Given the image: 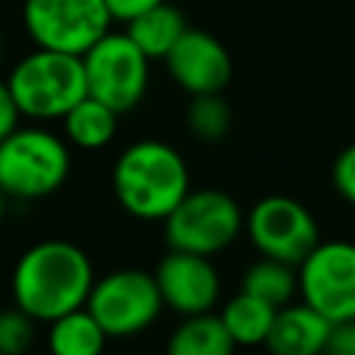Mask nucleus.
Instances as JSON below:
<instances>
[{"instance_id":"nucleus-10","label":"nucleus","mask_w":355,"mask_h":355,"mask_svg":"<svg viewBox=\"0 0 355 355\" xmlns=\"http://www.w3.org/2000/svg\"><path fill=\"white\" fill-rule=\"evenodd\" d=\"M244 233L261 255L291 266L319 244V225L313 214L300 200L283 194L258 200L244 216Z\"/></svg>"},{"instance_id":"nucleus-7","label":"nucleus","mask_w":355,"mask_h":355,"mask_svg":"<svg viewBox=\"0 0 355 355\" xmlns=\"http://www.w3.org/2000/svg\"><path fill=\"white\" fill-rule=\"evenodd\" d=\"M86 308L108 338H130L158 319L164 300L150 272L116 269L92 283Z\"/></svg>"},{"instance_id":"nucleus-14","label":"nucleus","mask_w":355,"mask_h":355,"mask_svg":"<svg viewBox=\"0 0 355 355\" xmlns=\"http://www.w3.org/2000/svg\"><path fill=\"white\" fill-rule=\"evenodd\" d=\"M125 25H128L125 33L130 36V42L150 61L153 58H164L172 50V44L180 39V33L189 28L186 17L175 6H169L166 0L153 6V8H147V11H141V14H136Z\"/></svg>"},{"instance_id":"nucleus-23","label":"nucleus","mask_w":355,"mask_h":355,"mask_svg":"<svg viewBox=\"0 0 355 355\" xmlns=\"http://www.w3.org/2000/svg\"><path fill=\"white\" fill-rule=\"evenodd\" d=\"M324 352H330V355H355V319L330 322Z\"/></svg>"},{"instance_id":"nucleus-1","label":"nucleus","mask_w":355,"mask_h":355,"mask_svg":"<svg viewBox=\"0 0 355 355\" xmlns=\"http://www.w3.org/2000/svg\"><path fill=\"white\" fill-rule=\"evenodd\" d=\"M92 283L94 269L89 255L64 239H47L28 247L11 272L14 305L36 322H53L55 316L86 305Z\"/></svg>"},{"instance_id":"nucleus-22","label":"nucleus","mask_w":355,"mask_h":355,"mask_svg":"<svg viewBox=\"0 0 355 355\" xmlns=\"http://www.w3.org/2000/svg\"><path fill=\"white\" fill-rule=\"evenodd\" d=\"M333 186L336 191L355 205V144L344 147L333 161Z\"/></svg>"},{"instance_id":"nucleus-8","label":"nucleus","mask_w":355,"mask_h":355,"mask_svg":"<svg viewBox=\"0 0 355 355\" xmlns=\"http://www.w3.org/2000/svg\"><path fill=\"white\" fill-rule=\"evenodd\" d=\"M22 22L36 47L75 55L111 31L105 0H25Z\"/></svg>"},{"instance_id":"nucleus-15","label":"nucleus","mask_w":355,"mask_h":355,"mask_svg":"<svg viewBox=\"0 0 355 355\" xmlns=\"http://www.w3.org/2000/svg\"><path fill=\"white\" fill-rule=\"evenodd\" d=\"M61 122H64L67 141H72L80 150H103L116 136L119 114L86 94L61 116Z\"/></svg>"},{"instance_id":"nucleus-11","label":"nucleus","mask_w":355,"mask_h":355,"mask_svg":"<svg viewBox=\"0 0 355 355\" xmlns=\"http://www.w3.org/2000/svg\"><path fill=\"white\" fill-rule=\"evenodd\" d=\"M164 61L172 80L186 94H216L233 78L227 47L216 36L197 28H186Z\"/></svg>"},{"instance_id":"nucleus-25","label":"nucleus","mask_w":355,"mask_h":355,"mask_svg":"<svg viewBox=\"0 0 355 355\" xmlns=\"http://www.w3.org/2000/svg\"><path fill=\"white\" fill-rule=\"evenodd\" d=\"M158 3H164V0H105L111 19H122V22L133 19L136 14H141V11H147Z\"/></svg>"},{"instance_id":"nucleus-18","label":"nucleus","mask_w":355,"mask_h":355,"mask_svg":"<svg viewBox=\"0 0 355 355\" xmlns=\"http://www.w3.org/2000/svg\"><path fill=\"white\" fill-rule=\"evenodd\" d=\"M166 349L172 355H227L233 349V341L222 319L211 316V311H202L183 316V322L169 336Z\"/></svg>"},{"instance_id":"nucleus-20","label":"nucleus","mask_w":355,"mask_h":355,"mask_svg":"<svg viewBox=\"0 0 355 355\" xmlns=\"http://www.w3.org/2000/svg\"><path fill=\"white\" fill-rule=\"evenodd\" d=\"M186 122H189V130L200 141H219V139L227 136L233 116H230L227 103L222 100V92H216V94H191Z\"/></svg>"},{"instance_id":"nucleus-5","label":"nucleus","mask_w":355,"mask_h":355,"mask_svg":"<svg viewBox=\"0 0 355 355\" xmlns=\"http://www.w3.org/2000/svg\"><path fill=\"white\" fill-rule=\"evenodd\" d=\"M161 222L169 250L208 258L227 250L244 230V214L239 202L219 189H189Z\"/></svg>"},{"instance_id":"nucleus-4","label":"nucleus","mask_w":355,"mask_h":355,"mask_svg":"<svg viewBox=\"0 0 355 355\" xmlns=\"http://www.w3.org/2000/svg\"><path fill=\"white\" fill-rule=\"evenodd\" d=\"M69 150L44 128H14L0 141V189L8 200H42L64 186Z\"/></svg>"},{"instance_id":"nucleus-24","label":"nucleus","mask_w":355,"mask_h":355,"mask_svg":"<svg viewBox=\"0 0 355 355\" xmlns=\"http://www.w3.org/2000/svg\"><path fill=\"white\" fill-rule=\"evenodd\" d=\"M19 108H17V103H14V97H11V89H8V83L6 80H0V141L14 130V128H19Z\"/></svg>"},{"instance_id":"nucleus-16","label":"nucleus","mask_w":355,"mask_h":355,"mask_svg":"<svg viewBox=\"0 0 355 355\" xmlns=\"http://www.w3.org/2000/svg\"><path fill=\"white\" fill-rule=\"evenodd\" d=\"M47 324V347L55 355H97L108 341L105 330L89 313L86 305L67 311Z\"/></svg>"},{"instance_id":"nucleus-26","label":"nucleus","mask_w":355,"mask_h":355,"mask_svg":"<svg viewBox=\"0 0 355 355\" xmlns=\"http://www.w3.org/2000/svg\"><path fill=\"white\" fill-rule=\"evenodd\" d=\"M6 208H8V197H6V191L0 189V222H3V216H6Z\"/></svg>"},{"instance_id":"nucleus-3","label":"nucleus","mask_w":355,"mask_h":355,"mask_svg":"<svg viewBox=\"0 0 355 355\" xmlns=\"http://www.w3.org/2000/svg\"><path fill=\"white\" fill-rule=\"evenodd\" d=\"M11 97L28 119H61L78 100L86 97L80 55L36 47L11 67Z\"/></svg>"},{"instance_id":"nucleus-21","label":"nucleus","mask_w":355,"mask_h":355,"mask_svg":"<svg viewBox=\"0 0 355 355\" xmlns=\"http://www.w3.org/2000/svg\"><path fill=\"white\" fill-rule=\"evenodd\" d=\"M36 341V319L19 305L0 311V355H22Z\"/></svg>"},{"instance_id":"nucleus-19","label":"nucleus","mask_w":355,"mask_h":355,"mask_svg":"<svg viewBox=\"0 0 355 355\" xmlns=\"http://www.w3.org/2000/svg\"><path fill=\"white\" fill-rule=\"evenodd\" d=\"M241 291L269 302L272 308H280L297 294V269L277 258L261 255V261L247 266L241 277Z\"/></svg>"},{"instance_id":"nucleus-13","label":"nucleus","mask_w":355,"mask_h":355,"mask_svg":"<svg viewBox=\"0 0 355 355\" xmlns=\"http://www.w3.org/2000/svg\"><path fill=\"white\" fill-rule=\"evenodd\" d=\"M327 333L330 322L319 311L305 302H286L275 311L263 347H269L275 355H316L324 352Z\"/></svg>"},{"instance_id":"nucleus-6","label":"nucleus","mask_w":355,"mask_h":355,"mask_svg":"<svg viewBox=\"0 0 355 355\" xmlns=\"http://www.w3.org/2000/svg\"><path fill=\"white\" fill-rule=\"evenodd\" d=\"M86 94L114 108L119 116L133 111L147 94L150 58L130 42L128 33H103L80 53Z\"/></svg>"},{"instance_id":"nucleus-2","label":"nucleus","mask_w":355,"mask_h":355,"mask_svg":"<svg viewBox=\"0 0 355 355\" xmlns=\"http://www.w3.org/2000/svg\"><path fill=\"white\" fill-rule=\"evenodd\" d=\"M111 186L116 202L136 219H164L189 191V166L166 141L144 139L122 150Z\"/></svg>"},{"instance_id":"nucleus-17","label":"nucleus","mask_w":355,"mask_h":355,"mask_svg":"<svg viewBox=\"0 0 355 355\" xmlns=\"http://www.w3.org/2000/svg\"><path fill=\"white\" fill-rule=\"evenodd\" d=\"M275 311L277 308H272L269 302H263L247 291H239L233 300L225 302L219 319H222L233 347H258L269 336Z\"/></svg>"},{"instance_id":"nucleus-12","label":"nucleus","mask_w":355,"mask_h":355,"mask_svg":"<svg viewBox=\"0 0 355 355\" xmlns=\"http://www.w3.org/2000/svg\"><path fill=\"white\" fill-rule=\"evenodd\" d=\"M155 286L161 291V300L166 308H172L178 316H191L211 311L219 300V275L208 255L169 250L155 269Z\"/></svg>"},{"instance_id":"nucleus-9","label":"nucleus","mask_w":355,"mask_h":355,"mask_svg":"<svg viewBox=\"0 0 355 355\" xmlns=\"http://www.w3.org/2000/svg\"><path fill=\"white\" fill-rule=\"evenodd\" d=\"M297 291L302 302L327 322L355 319V244L322 241L297 263Z\"/></svg>"}]
</instances>
